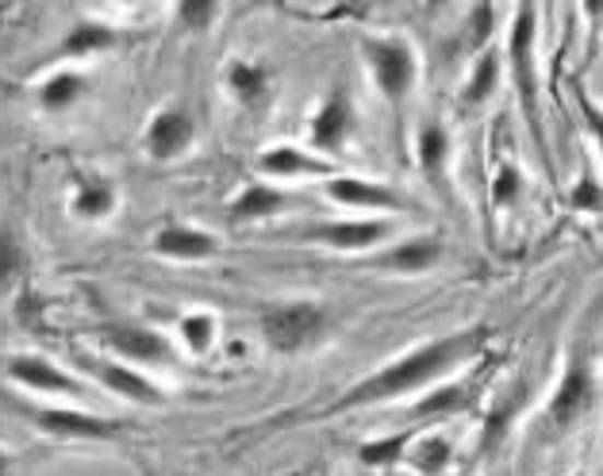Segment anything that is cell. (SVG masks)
<instances>
[{
  "instance_id": "obj_1",
  "label": "cell",
  "mask_w": 603,
  "mask_h": 476,
  "mask_svg": "<svg viewBox=\"0 0 603 476\" xmlns=\"http://www.w3.org/2000/svg\"><path fill=\"white\" fill-rule=\"evenodd\" d=\"M477 330H469V335H454V338H442V343H431L424 346V350L408 353V358L392 361V365H384L381 373L366 376L361 384H353L350 392H346L343 399H335L331 404V411H353V407H366V404H376V399H392V396H404V392L419 388V384L434 381L439 373H447L454 361H462L465 353L477 346Z\"/></svg>"
},
{
  "instance_id": "obj_2",
  "label": "cell",
  "mask_w": 603,
  "mask_h": 476,
  "mask_svg": "<svg viewBox=\"0 0 603 476\" xmlns=\"http://www.w3.org/2000/svg\"><path fill=\"white\" fill-rule=\"evenodd\" d=\"M323 327H327V315L315 304H285V307H274V312L262 320V335H266V343L274 346L277 353L308 350V346L323 335Z\"/></svg>"
},
{
  "instance_id": "obj_3",
  "label": "cell",
  "mask_w": 603,
  "mask_h": 476,
  "mask_svg": "<svg viewBox=\"0 0 603 476\" xmlns=\"http://www.w3.org/2000/svg\"><path fill=\"white\" fill-rule=\"evenodd\" d=\"M361 55L373 66V78L381 85V93L389 101H404L408 89L416 85V55H411L408 43L399 39H366L361 43Z\"/></svg>"
},
{
  "instance_id": "obj_4",
  "label": "cell",
  "mask_w": 603,
  "mask_h": 476,
  "mask_svg": "<svg viewBox=\"0 0 603 476\" xmlns=\"http://www.w3.org/2000/svg\"><path fill=\"white\" fill-rule=\"evenodd\" d=\"M511 70H515V89H519V96H523L526 119H531L534 135H538L542 127H538V73H534V9L531 4L519 9L515 27H511Z\"/></svg>"
},
{
  "instance_id": "obj_5",
  "label": "cell",
  "mask_w": 603,
  "mask_h": 476,
  "mask_svg": "<svg viewBox=\"0 0 603 476\" xmlns=\"http://www.w3.org/2000/svg\"><path fill=\"white\" fill-rule=\"evenodd\" d=\"M595 399V381L592 373H588V365H572L569 373H565L561 388H557L554 404H549V422L554 427H569V422H577L580 415L592 407Z\"/></svg>"
},
{
  "instance_id": "obj_6",
  "label": "cell",
  "mask_w": 603,
  "mask_h": 476,
  "mask_svg": "<svg viewBox=\"0 0 603 476\" xmlns=\"http://www.w3.org/2000/svg\"><path fill=\"white\" fill-rule=\"evenodd\" d=\"M308 239H320L327 246H338V251H366V246L381 243L389 234V223L381 219H346V223H312L308 227Z\"/></svg>"
},
{
  "instance_id": "obj_7",
  "label": "cell",
  "mask_w": 603,
  "mask_h": 476,
  "mask_svg": "<svg viewBox=\"0 0 603 476\" xmlns=\"http://www.w3.org/2000/svg\"><path fill=\"white\" fill-rule=\"evenodd\" d=\"M327 196L338 204H353V208H389V211H404L408 200L399 193L384 185H369V181H353V177H338L327 185Z\"/></svg>"
},
{
  "instance_id": "obj_8",
  "label": "cell",
  "mask_w": 603,
  "mask_h": 476,
  "mask_svg": "<svg viewBox=\"0 0 603 476\" xmlns=\"http://www.w3.org/2000/svg\"><path fill=\"white\" fill-rule=\"evenodd\" d=\"M193 142V119L185 116L181 108H170L150 124V135H147V147L154 158H173Z\"/></svg>"
},
{
  "instance_id": "obj_9",
  "label": "cell",
  "mask_w": 603,
  "mask_h": 476,
  "mask_svg": "<svg viewBox=\"0 0 603 476\" xmlns=\"http://www.w3.org/2000/svg\"><path fill=\"white\" fill-rule=\"evenodd\" d=\"M154 246H158V254H165V258H181V262H196V258L216 254L212 234H200V231H193V227H165V231L158 234Z\"/></svg>"
},
{
  "instance_id": "obj_10",
  "label": "cell",
  "mask_w": 603,
  "mask_h": 476,
  "mask_svg": "<svg viewBox=\"0 0 603 476\" xmlns=\"http://www.w3.org/2000/svg\"><path fill=\"white\" fill-rule=\"evenodd\" d=\"M439 258H442L439 239H416V243H404V246H396V251L381 254L373 266L396 269V274H424V269H431Z\"/></svg>"
},
{
  "instance_id": "obj_11",
  "label": "cell",
  "mask_w": 603,
  "mask_h": 476,
  "mask_svg": "<svg viewBox=\"0 0 603 476\" xmlns=\"http://www.w3.org/2000/svg\"><path fill=\"white\" fill-rule=\"evenodd\" d=\"M12 376L24 384H32V388H43V392H66V396H78V381L73 376H66L62 369H55L50 361L43 358H20L12 361Z\"/></svg>"
},
{
  "instance_id": "obj_12",
  "label": "cell",
  "mask_w": 603,
  "mask_h": 476,
  "mask_svg": "<svg viewBox=\"0 0 603 476\" xmlns=\"http://www.w3.org/2000/svg\"><path fill=\"white\" fill-rule=\"evenodd\" d=\"M39 422H43V430L62 434V438H108L119 430L116 422L93 419V415H81V411H43Z\"/></svg>"
},
{
  "instance_id": "obj_13",
  "label": "cell",
  "mask_w": 603,
  "mask_h": 476,
  "mask_svg": "<svg viewBox=\"0 0 603 476\" xmlns=\"http://www.w3.org/2000/svg\"><path fill=\"white\" fill-rule=\"evenodd\" d=\"M346 131H350V101L346 96H331L312 124V142L323 150H335L343 147Z\"/></svg>"
},
{
  "instance_id": "obj_14",
  "label": "cell",
  "mask_w": 603,
  "mask_h": 476,
  "mask_svg": "<svg viewBox=\"0 0 603 476\" xmlns=\"http://www.w3.org/2000/svg\"><path fill=\"white\" fill-rule=\"evenodd\" d=\"M108 338L124 358H135V361H165L170 358V346H165L158 335H150V330L119 327V330H112Z\"/></svg>"
},
{
  "instance_id": "obj_15",
  "label": "cell",
  "mask_w": 603,
  "mask_h": 476,
  "mask_svg": "<svg viewBox=\"0 0 603 476\" xmlns=\"http://www.w3.org/2000/svg\"><path fill=\"white\" fill-rule=\"evenodd\" d=\"M262 170L277 173V177H292V173H327L331 165L320 162V158H308L292 147H277L269 154H262Z\"/></svg>"
},
{
  "instance_id": "obj_16",
  "label": "cell",
  "mask_w": 603,
  "mask_h": 476,
  "mask_svg": "<svg viewBox=\"0 0 603 476\" xmlns=\"http://www.w3.org/2000/svg\"><path fill=\"white\" fill-rule=\"evenodd\" d=\"M101 376H104V384H108V388L124 392V396L139 399V404H158V399H162V392H158L150 381H142L139 373H131V369L108 365V369H101Z\"/></svg>"
},
{
  "instance_id": "obj_17",
  "label": "cell",
  "mask_w": 603,
  "mask_h": 476,
  "mask_svg": "<svg viewBox=\"0 0 603 476\" xmlns=\"http://www.w3.org/2000/svg\"><path fill=\"white\" fill-rule=\"evenodd\" d=\"M281 204H285V193H277V188H266V185H254V188H246V193L235 200V208H231V219L269 216V211H277Z\"/></svg>"
},
{
  "instance_id": "obj_18",
  "label": "cell",
  "mask_w": 603,
  "mask_h": 476,
  "mask_svg": "<svg viewBox=\"0 0 603 476\" xmlns=\"http://www.w3.org/2000/svg\"><path fill=\"white\" fill-rule=\"evenodd\" d=\"M231 89L243 96V104H262L269 93V78L258 66H235V70H231Z\"/></svg>"
},
{
  "instance_id": "obj_19",
  "label": "cell",
  "mask_w": 603,
  "mask_h": 476,
  "mask_svg": "<svg viewBox=\"0 0 603 476\" xmlns=\"http://www.w3.org/2000/svg\"><path fill=\"white\" fill-rule=\"evenodd\" d=\"M24 246L12 231H0V289H9L20 274H24Z\"/></svg>"
},
{
  "instance_id": "obj_20",
  "label": "cell",
  "mask_w": 603,
  "mask_h": 476,
  "mask_svg": "<svg viewBox=\"0 0 603 476\" xmlns=\"http://www.w3.org/2000/svg\"><path fill=\"white\" fill-rule=\"evenodd\" d=\"M496 81H500V58L496 55H485L477 62V70H473V85L465 89V104H480L492 96Z\"/></svg>"
},
{
  "instance_id": "obj_21",
  "label": "cell",
  "mask_w": 603,
  "mask_h": 476,
  "mask_svg": "<svg viewBox=\"0 0 603 476\" xmlns=\"http://www.w3.org/2000/svg\"><path fill=\"white\" fill-rule=\"evenodd\" d=\"M469 404V388H439L424 399V404L411 407V415H447V411H462Z\"/></svg>"
},
{
  "instance_id": "obj_22",
  "label": "cell",
  "mask_w": 603,
  "mask_h": 476,
  "mask_svg": "<svg viewBox=\"0 0 603 476\" xmlns=\"http://www.w3.org/2000/svg\"><path fill=\"white\" fill-rule=\"evenodd\" d=\"M81 89H85V81L81 78H73V73H58V78H50L47 89H43V104H47V108H66V104L78 101Z\"/></svg>"
},
{
  "instance_id": "obj_23",
  "label": "cell",
  "mask_w": 603,
  "mask_h": 476,
  "mask_svg": "<svg viewBox=\"0 0 603 476\" xmlns=\"http://www.w3.org/2000/svg\"><path fill=\"white\" fill-rule=\"evenodd\" d=\"M447 135H442V127H424L419 131V162H424V170L439 173L442 162H447Z\"/></svg>"
},
{
  "instance_id": "obj_24",
  "label": "cell",
  "mask_w": 603,
  "mask_h": 476,
  "mask_svg": "<svg viewBox=\"0 0 603 476\" xmlns=\"http://www.w3.org/2000/svg\"><path fill=\"white\" fill-rule=\"evenodd\" d=\"M116 43V35L108 32V27H78V32L66 39V55H85V50H104Z\"/></svg>"
},
{
  "instance_id": "obj_25",
  "label": "cell",
  "mask_w": 603,
  "mask_h": 476,
  "mask_svg": "<svg viewBox=\"0 0 603 476\" xmlns=\"http://www.w3.org/2000/svg\"><path fill=\"white\" fill-rule=\"evenodd\" d=\"M181 335H185L188 350L205 353L208 346H212V338H216L212 315H188V320H181Z\"/></svg>"
},
{
  "instance_id": "obj_26",
  "label": "cell",
  "mask_w": 603,
  "mask_h": 476,
  "mask_svg": "<svg viewBox=\"0 0 603 476\" xmlns=\"http://www.w3.org/2000/svg\"><path fill=\"white\" fill-rule=\"evenodd\" d=\"M411 461H416V468H424V473H439L450 461L447 438H424V442L416 445V453H411Z\"/></svg>"
},
{
  "instance_id": "obj_27",
  "label": "cell",
  "mask_w": 603,
  "mask_h": 476,
  "mask_svg": "<svg viewBox=\"0 0 603 476\" xmlns=\"http://www.w3.org/2000/svg\"><path fill=\"white\" fill-rule=\"evenodd\" d=\"M411 442V434H396V438H381V442H369L361 445V461L366 465H389V461H396L399 453H404V445Z\"/></svg>"
},
{
  "instance_id": "obj_28",
  "label": "cell",
  "mask_w": 603,
  "mask_h": 476,
  "mask_svg": "<svg viewBox=\"0 0 603 476\" xmlns=\"http://www.w3.org/2000/svg\"><path fill=\"white\" fill-rule=\"evenodd\" d=\"M78 216L81 219H96V216H104V211H112V193L104 185H85L78 193Z\"/></svg>"
},
{
  "instance_id": "obj_29",
  "label": "cell",
  "mask_w": 603,
  "mask_h": 476,
  "mask_svg": "<svg viewBox=\"0 0 603 476\" xmlns=\"http://www.w3.org/2000/svg\"><path fill=\"white\" fill-rule=\"evenodd\" d=\"M177 12H181V20H185V24L208 27V24H212V16H216V4H212V0H181Z\"/></svg>"
},
{
  "instance_id": "obj_30",
  "label": "cell",
  "mask_w": 603,
  "mask_h": 476,
  "mask_svg": "<svg viewBox=\"0 0 603 476\" xmlns=\"http://www.w3.org/2000/svg\"><path fill=\"white\" fill-rule=\"evenodd\" d=\"M572 208H584V211H603V188L595 185L592 177H584L577 188H572Z\"/></svg>"
},
{
  "instance_id": "obj_31",
  "label": "cell",
  "mask_w": 603,
  "mask_h": 476,
  "mask_svg": "<svg viewBox=\"0 0 603 476\" xmlns=\"http://www.w3.org/2000/svg\"><path fill=\"white\" fill-rule=\"evenodd\" d=\"M519 188H523V181H519V173L511 170V165H503L500 177H496V185H492L496 204H511V200H515V196H519Z\"/></svg>"
},
{
  "instance_id": "obj_32",
  "label": "cell",
  "mask_w": 603,
  "mask_h": 476,
  "mask_svg": "<svg viewBox=\"0 0 603 476\" xmlns=\"http://www.w3.org/2000/svg\"><path fill=\"white\" fill-rule=\"evenodd\" d=\"M492 24H496L492 9H488V4H480V9L473 12V39L485 43V35H492Z\"/></svg>"
},
{
  "instance_id": "obj_33",
  "label": "cell",
  "mask_w": 603,
  "mask_h": 476,
  "mask_svg": "<svg viewBox=\"0 0 603 476\" xmlns=\"http://www.w3.org/2000/svg\"><path fill=\"white\" fill-rule=\"evenodd\" d=\"M580 112H584V119H588V127H592V135H595V142H600V150H603V112L595 108L588 96H580Z\"/></svg>"
},
{
  "instance_id": "obj_34",
  "label": "cell",
  "mask_w": 603,
  "mask_h": 476,
  "mask_svg": "<svg viewBox=\"0 0 603 476\" xmlns=\"http://www.w3.org/2000/svg\"><path fill=\"white\" fill-rule=\"evenodd\" d=\"M0 476H4V457H0Z\"/></svg>"
}]
</instances>
